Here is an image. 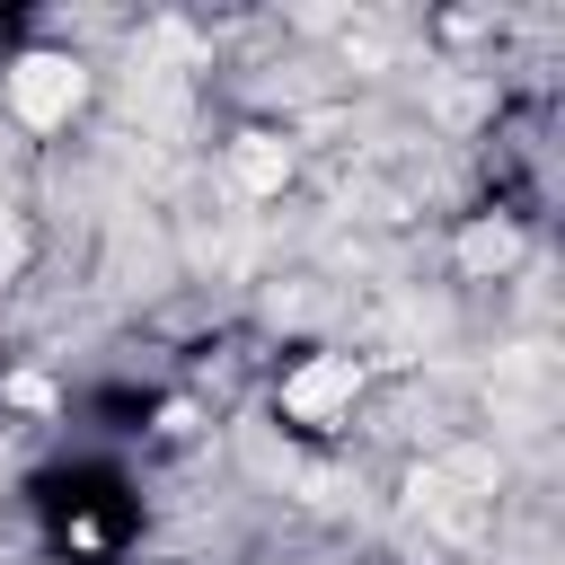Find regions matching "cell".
Masks as SVG:
<instances>
[{
  "mask_svg": "<svg viewBox=\"0 0 565 565\" xmlns=\"http://www.w3.org/2000/svg\"><path fill=\"white\" fill-rule=\"evenodd\" d=\"M353 388H362V362H353V353H318L309 371L282 380V406H291L300 424H327L335 406H353Z\"/></svg>",
  "mask_w": 565,
  "mask_h": 565,
  "instance_id": "obj_2",
  "label": "cell"
},
{
  "mask_svg": "<svg viewBox=\"0 0 565 565\" xmlns=\"http://www.w3.org/2000/svg\"><path fill=\"white\" fill-rule=\"evenodd\" d=\"M282 168H291V150H274L265 132H247V150H238V177H247V185H282Z\"/></svg>",
  "mask_w": 565,
  "mask_h": 565,
  "instance_id": "obj_3",
  "label": "cell"
},
{
  "mask_svg": "<svg viewBox=\"0 0 565 565\" xmlns=\"http://www.w3.org/2000/svg\"><path fill=\"white\" fill-rule=\"evenodd\" d=\"M79 62H62V53H26L18 71H9V115L26 124V132H53V124H71V106H79Z\"/></svg>",
  "mask_w": 565,
  "mask_h": 565,
  "instance_id": "obj_1",
  "label": "cell"
},
{
  "mask_svg": "<svg viewBox=\"0 0 565 565\" xmlns=\"http://www.w3.org/2000/svg\"><path fill=\"white\" fill-rule=\"evenodd\" d=\"M468 265H512V230H468Z\"/></svg>",
  "mask_w": 565,
  "mask_h": 565,
  "instance_id": "obj_4",
  "label": "cell"
}]
</instances>
